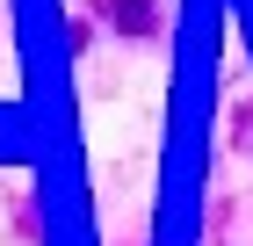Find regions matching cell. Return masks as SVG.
<instances>
[{
  "mask_svg": "<svg viewBox=\"0 0 253 246\" xmlns=\"http://www.w3.org/2000/svg\"><path fill=\"white\" fill-rule=\"evenodd\" d=\"M94 7L116 22L123 37H145V29H152V0H94Z\"/></svg>",
  "mask_w": 253,
  "mask_h": 246,
  "instance_id": "obj_1",
  "label": "cell"
}]
</instances>
